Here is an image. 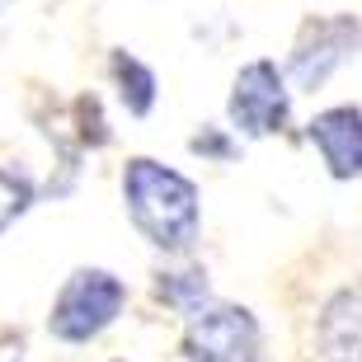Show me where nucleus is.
<instances>
[{
  "label": "nucleus",
  "instance_id": "f257e3e1",
  "mask_svg": "<svg viewBox=\"0 0 362 362\" xmlns=\"http://www.w3.org/2000/svg\"><path fill=\"white\" fill-rule=\"evenodd\" d=\"M122 198H127L132 226L156 250H170V255L193 250L202 226V207H198V184L188 175L151 160V156H136L122 170Z\"/></svg>",
  "mask_w": 362,
  "mask_h": 362
},
{
  "label": "nucleus",
  "instance_id": "f03ea898",
  "mask_svg": "<svg viewBox=\"0 0 362 362\" xmlns=\"http://www.w3.org/2000/svg\"><path fill=\"white\" fill-rule=\"evenodd\" d=\"M127 306V282L113 278L108 269H76L52 301L47 329L62 344H90L118 320V310Z\"/></svg>",
  "mask_w": 362,
  "mask_h": 362
},
{
  "label": "nucleus",
  "instance_id": "7ed1b4c3",
  "mask_svg": "<svg viewBox=\"0 0 362 362\" xmlns=\"http://www.w3.org/2000/svg\"><path fill=\"white\" fill-rule=\"evenodd\" d=\"M184 358L188 362H264V329H259L255 310L207 296L202 306L188 310Z\"/></svg>",
  "mask_w": 362,
  "mask_h": 362
},
{
  "label": "nucleus",
  "instance_id": "20e7f679",
  "mask_svg": "<svg viewBox=\"0 0 362 362\" xmlns=\"http://www.w3.org/2000/svg\"><path fill=\"white\" fill-rule=\"evenodd\" d=\"M362 47V24L353 14H320V19H306L301 33L292 42V57H287V81L296 90L315 94L339 66H349Z\"/></svg>",
  "mask_w": 362,
  "mask_h": 362
},
{
  "label": "nucleus",
  "instance_id": "39448f33",
  "mask_svg": "<svg viewBox=\"0 0 362 362\" xmlns=\"http://www.w3.org/2000/svg\"><path fill=\"white\" fill-rule=\"evenodd\" d=\"M226 113H230V127H235L240 136L282 132L287 118H292V90H287V76L278 71V62L259 57V62H250V66L235 71Z\"/></svg>",
  "mask_w": 362,
  "mask_h": 362
},
{
  "label": "nucleus",
  "instance_id": "423d86ee",
  "mask_svg": "<svg viewBox=\"0 0 362 362\" xmlns=\"http://www.w3.org/2000/svg\"><path fill=\"white\" fill-rule=\"evenodd\" d=\"M306 141L320 151L325 170L334 179H358L362 175V108L358 104H334L306 122Z\"/></svg>",
  "mask_w": 362,
  "mask_h": 362
},
{
  "label": "nucleus",
  "instance_id": "0eeeda50",
  "mask_svg": "<svg viewBox=\"0 0 362 362\" xmlns=\"http://www.w3.org/2000/svg\"><path fill=\"white\" fill-rule=\"evenodd\" d=\"M315 334L325 362H362V287H344L325 301Z\"/></svg>",
  "mask_w": 362,
  "mask_h": 362
},
{
  "label": "nucleus",
  "instance_id": "6e6552de",
  "mask_svg": "<svg viewBox=\"0 0 362 362\" xmlns=\"http://www.w3.org/2000/svg\"><path fill=\"white\" fill-rule=\"evenodd\" d=\"M113 81H118V99L132 118H146L156 108V71L146 62H136L127 52H113Z\"/></svg>",
  "mask_w": 362,
  "mask_h": 362
},
{
  "label": "nucleus",
  "instance_id": "1a4fd4ad",
  "mask_svg": "<svg viewBox=\"0 0 362 362\" xmlns=\"http://www.w3.org/2000/svg\"><path fill=\"white\" fill-rule=\"evenodd\" d=\"M156 292H160V301H170L175 310H193L207 301V273L202 269H184V273H160V282H156Z\"/></svg>",
  "mask_w": 362,
  "mask_h": 362
},
{
  "label": "nucleus",
  "instance_id": "9d476101",
  "mask_svg": "<svg viewBox=\"0 0 362 362\" xmlns=\"http://www.w3.org/2000/svg\"><path fill=\"white\" fill-rule=\"evenodd\" d=\"M33 202V188H28L24 175H10V170H0V230L10 226L14 216H24V207Z\"/></svg>",
  "mask_w": 362,
  "mask_h": 362
},
{
  "label": "nucleus",
  "instance_id": "9b49d317",
  "mask_svg": "<svg viewBox=\"0 0 362 362\" xmlns=\"http://www.w3.org/2000/svg\"><path fill=\"white\" fill-rule=\"evenodd\" d=\"M188 146H193V156H212V160H230V156H235V141H230V136H221L216 127L198 132Z\"/></svg>",
  "mask_w": 362,
  "mask_h": 362
},
{
  "label": "nucleus",
  "instance_id": "f8f14e48",
  "mask_svg": "<svg viewBox=\"0 0 362 362\" xmlns=\"http://www.w3.org/2000/svg\"><path fill=\"white\" fill-rule=\"evenodd\" d=\"M0 362H24V334L19 329H0Z\"/></svg>",
  "mask_w": 362,
  "mask_h": 362
},
{
  "label": "nucleus",
  "instance_id": "ddd939ff",
  "mask_svg": "<svg viewBox=\"0 0 362 362\" xmlns=\"http://www.w3.org/2000/svg\"><path fill=\"white\" fill-rule=\"evenodd\" d=\"M118 362H122V358H118Z\"/></svg>",
  "mask_w": 362,
  "mask_h": 362
}]
</instances>
